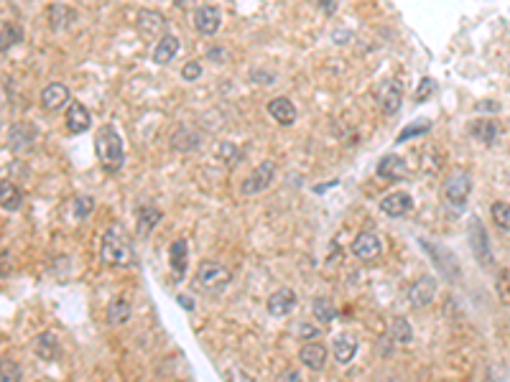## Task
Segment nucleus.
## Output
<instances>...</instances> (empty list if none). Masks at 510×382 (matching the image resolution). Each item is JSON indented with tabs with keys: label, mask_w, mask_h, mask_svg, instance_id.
<instances>
[{
	"label": "nucleus",
	"mask_w": 510,
	"mask_h": 382,
	"mask_svg": "<svg viewBox=\"0 0 510 382\" xmlns=\"http://www.w3.org/2000/svg\"><path fill=\"white\" fill-rule=\"evenodd\" d=\"M95 153L105 171L110 173L120 171L123 161H125V153H123V138L120 133L115 130V125L108 122V125H102L95 133Z\"/></svg>",
	"instance_id": "nucleus-1"
},
{
	"label": "nucleus",
	"mask_w": 510,
	"mask_h": 382,
	"mask_svg": "<svg viewBox=\"0 0 510 382\" xmlns=\"http://www.w3.org/2000/svg\"><path fill=\"white\" fill-rule=\"evenodd\" d=\"M102 262L110 267H128L133 265V245L128 240V235L123 232V227H110L105 235H102Z\"/></svg>",
	"instance_id": "nucleus-2"
},
{
	"label": "nucleus",
	"mask_w": 510,
	"mask_h": 382,
	"mask_svg": "<svg viewBox=\"0 0 510 382\" xmlns=\"http://www.w3.org/2000/svg\"><path fill=\"white\" fill-rule=\"evenodd\" d=\"M470 191H472V176L470 171H454L446 176V181L441 184V194H444L446 204L454 207V209H465L467 199H470Z\"/></svg>",
	"instance_id": "nucleus-3"
},
{
	"label": "nucleus",
	"mask_w": 510,
	"mask_h": 382,
	"mask_svg": "<svg viewBox=\"0 0 510 382\" xmlns=\"http://www.w3.org/2000/svg\"><path fill=\"white\" fill-rule=\"evenodd\" d=\"M276 178V163L273 161H263V163L255 166V171L250 173L245 181H242L240 191L245 194V197H253V194H263V191L268 189V186L273 184Z\"/></svg>",
	"instance_id": "nucleus-4"
},
{
	"label": "nucleus",
	"mask_w": 510,
	"mask_h": 382,
	"mask_svg": "<svg viewBox=\"0 0 510 382\" xmlns=\"http://www.w3.org/2000/svg\"><path fill=\"white\" fill-rule=\"evenodd\" d=\"M197 278L204 288H210V291H222L225 286L230 283V273L227 267L220 265L215 260H202L197 267Z\"/></svg>",
	"instance_id": "nucleus-5"
},
{
	"label": "nucleus",
	"mask_w": 510,
	"mask_h": 382,
	"mask_svg": "<svg viewBox=\"0 0 510 382\" xmlns=\"http://www.w3.org/2000/svg\"><path fill=\"white\" fill-rule=\"evenodd\" d=\"M421 248L426 250L429 253V257L434 260V265L439 267L441 273H444V278H449V280H457V275L462 273L459 270V265H457V260H454V255L449 253V250H444V248H439V245H431L429 240H421L419 242Z\"/></svg>",
	"instance_id": "nucleus-6"
},
{
	"label": "nucleus",
	"mask_w": 510,
	"mask_h": 382,
	"mask_svg": "<svg viewBox=\"0 0 510 382\" xmlns=\"http://www.w3.org/2000/svg\"><path fill=\"white\" fill-rule=\"evenodd\" d=\"M378 102L385 115H395L403 105V82L401 79H385L378 89Z\"/></svg>",
	"instance_id": "nucleus-7"
},
{
	"label": "nucleus",
	"mask_w": 510,
	"mask_h": 382,
	"mask_svg": "<svg viewBox=\"0 0 510 382\" xmlns=\"http://www.w3.org/2000/svg\"><path fill=\"white\" fill-rule=\"evenodd\" d=\"M470 245H472L475 257H477L482 265H492L490 240H487V232H484L482 222H480L477 216H472L470 219Z\"/></svg>",
	"instance_id": "nucleus-8"
},
{
	"label": "nucleus",
	"mask_w": 510,
	"mask_h": 382,
	"mask_svg": "<svg viewBox=\"0 0 510 382\" xmlns=\"http://www.w3.org/2000/svg\"><path fill=\"white\" fill-rule=\"evenodd\" d=\"M222 25V13L217 6H199L194 11V28H197L202 36H215Z\"/></svg>",
	"instance_id": "nucleus-9"
},
{
	"label": "nucleus",
	"mask_w": 510,
	"mask_h": 382,
	"mask_svg": "<svg viewBox=\"0 0 510 382\" xmlns=\"http://www.w3.org/2000/svg\"><path fill=\"white\" fill-rule=\"evenodd\" d=\"M382 253V245L380 240H378V235H373V232H360V235L355 237V242H352V255H355L357 260H378Z\"/></svg>",
	"instance_id": "nucleus-10"
},
{
	"label": "nucleus",
	"mask_w": 510,
	"mask_h": 382,
	"mask_svg": "<svg viewBox=\"0 0 510 382\" xmlns=\"http://www.w3.org/2000/svg\"><path fill=\"white\" fill-rule=\"evenodd\" d=\"M434 296H436V278H434V275H421L414 286H411V291H408V301H411L414 308L429 306L434 301Z\"/></svg>",
	"instance_id": "nucleus-11"
},
{
	"label": "nucleus",
	"mask_w": 510,
	"mask_h": 382,
	"mask_svg": "<svg viewBox=\"0 0 510 382\" xmlns=\"http://www.w3.org/2000/svg\"><path fill=\"white\" fill-rule=\"evenodd\" d=\"M135 25L143 36H166V18L164 13L153 11V8H143L138 11V18H135Z\"/></svg>",
	"instance_id": "nucleus-12"
},
{
	"label": "nucleus",
	"mask_w": 510,
	"mask_h": 382,
	"mask_svg": "<svg viewBox=\"0 0 510 382\" xmlns=\"http://www.w3.org/2000/svg\"><path fill=\"white\" fill-rule=\"evenodd\" d=\"M67 127H69V133L79 135V133H87L89 127H92V115L89 110L84 108L82 102L72 100L67 105Z\"/></svg>",
	"instance_id": "nucleus-13"
},
{
	"label": "nucleus",
	"mask_w": 510,
	"mask_h": 382,
	"mask_svg": "<svg viewBox=\"0 0 510 382\" xmlns=\"http://www.w3.org/2000/svg\"><path fill=\"white\" fill-rule=\"evenodd\" d=\"M380 212L385 216H393V219L406 216L408 212H414V199L408 197L406 191H393L380 202Z\"/></svg>",
	"instance_id": "nucleus-14"
},
{
	"label": "nucleus",
	"mask_w": 510,
	"mask_h": 382,
	"mask_svg": "<svg viewBox=\"0 0 510 382\" xmlns=\"http://www.w3.org/2000/svg\"><path fill=\"white\" fill-rule=\"evenodd\" d=\"M33 140H36V127L28 125V122H16V125H11V130H8V146L16 153L28 151V148L33 146Z\"/></svg>",
	"instance_id": "nucleus-15"
},
{
	"label": "nucleus",
	"mask_w": 510,
	"mask_h": 382,
	"mask_svg": "<svg viewBox=\"0 0 510 382\" xmlns=\"http://www.w3.org/2000/svg\"><path fill=\"white\" fill-rule=\"evenodd\" d=\"M293 306H296V293L291 288H278L266 301V308L271 316H288L293 311Z\"/></svg>",
	"instance_id": "nucleus-16"
},
{
	"label": "nucleus",
	"mask_w": 510,
	"mask_h": 382,
	"mask_svg": "<svg viewBox=\"0 0 510 382\" xmlns=\"http://www.w3.org/2000/svg\"><path fill=\"white\" fill-rule=\"evenodd\" d=\"M378 176L385 178V181H398V178H406L408 176L406 161L398 158L395 153L382 156V158L378 161Z\"/></svg>",
	"instance_id": "nucleus-17"
},
{
	"label": "nucleus",
	"mask_w": 510,
	"mask_h": 382,
	"mask_svg": "<svg viewBox=\"0 0 510 382\" xmlns=\"http://www.w3.org/2000/svg\"><path fill=\"white\" fill-rule=\"evenodd\" d=\"M69 102V89L62 82H51L41 89V108L44 110H59Z\"/></svg>",
	"instance_id": "nucleus-18"
},
{
	"label": "nucleus",
	"mask_w": 510,
	"mask_h": 382,
	"mask_svg": "<svg viewBox=\"0 0 510 382\" xmlns=\"http://www.w3.org/2000/svg\"><path fill=\"white\" fill-rule=\"evenodd\" d=\"M268 115L273 117L278 125H293L296 122V108L288 97H276L268 102Z\"/></svg>",
	"instance_id": "nucleus-19"
},
{
	"label": "nucleus",
	"mask_w": 510,
	"mask_h": 382,
	"mask_svg": "<svg viewBox=\"0 0 510 382\" xmlns=\"http://www.w3.org/2000/svg\"><path fill=\"white\" fill-rule=\"evenodd\" d=\"M301 364H306L309 369H324L327 364V347L319 342H306L299 352Z\"/></svg>",
	"instance_id": "nucleus-20"
},
{
	"label": "nucleus",
	"mask_w": 510,
	"mask_h": 382,
	"mask_svg": "<svg viewBox=\"0 0 510 382\" xmlns=\"http://www.w3.org/2000/svg\"><path fill=\"white\" fill-rule=\"evenodd\" d=\"M169 262H171L174 280L181 283V280L186 278V240L171 242V248H169Z\"/></svg>",
	"instance_id": "nucleus-21"
},
{
	"label": "nucleus",
	"mask_w": 510,
	"mask_h": 382,
	"mask_svg": "<svg viewBox=\"0 0 510 382\" xmlns=\"http://www.w3.org/2000/svg\"><path fill=\"white\" fill-rule=\"evenodd\" d=\"M178 38L174 36V33H166V36H161L159 38V44L153 46V62L156 64H169V62H174V57L178 54Z\"/></svg>",
	"instance_id": "nucleus-22"
},
{
	"label": "nucleus",
	"mask_w": 510,
	"mask_h": 382,
	"mask_svg": "<svg viewBox=\"0 0 510 382\" xmlns=\"http://www.w3.org/2000/svg\"><path fill=\"white\" fill-rule=\"evenodd\" d=\"M332 352H334L339 364L352 362V357L357 354V339L352 334H337L334 342H332Z\"/></svg>",
	"instance_id": "nucleus-23"
},
{
	"label": "nucleus",
	"mask_w": 510,
	"mask_h": 382,
	"mask_svg": "<svg viewBox=\"0 0 510 382\" xmlns=\"http://www.w3.org/2000/svg\"><path fill=\"white\" fill-rule=\"evenodd\" d=\"M199 143H202V138H199L197 130H189V127H178L176 133L171 135V148L178 153H191L197 151Z\"/></svg>",
	"instance_id": "nucleus-24"
},
{
	"label": "nucleus",
	"mask_w": 510,
	"mask_h": 382,
	"mask_svg": "<svg viewBox=\"0 0 510 382\" xmlns=\"http://www.w3.org/2000/svg\"><path fill=\"white\" fill-rule=\"evenodd\" d=\"M76 13L74 8L69 6H62V3H54V6L49 8V23L54 31H64V28H69L72 23H74Z\"/></svg>",
	"instance_id": "nucleus-25"
},
{
	"label": "nucleus",
	"mask_w": 510,
	"mask_h": 382,
	"mask_svg": "<svg viewBox=\"0 0 510 382\" xmlns=\"http://www.w3.org/2000/svg\"><path fill=\"white\" fill-rule=\"evenodd\" d=\"M161 212L156 207H140L138 209V222H135V235L146 237L148 232H153V227L161 222Z\"/></svg>",
	"instance_id": "nucleus-26"
},
{
	"label": "nucleus",
	"mask_w": 510,
	"mask_h": 382,
	"mask_svg": "<svg viewBox=\"0 0 510 382\" xmlns=\"http://www.w3.org/2000/svg\"><path fill=\"white\" fill-rule=\"evenodd\" d=\"M0 207H3V212H18L21 204H23V194L18 191V186L11 184V181H3L0 184Z\"/></svg>",
	"instance_id": "nucleus-27"
},
{
	"label": "nucleus",
	"mask_w": 510,
	"mask_h": 382,
	"mask_svg": "<svg viewBox=\"0 0 510 382\" xmlns=\"http://www.w3.org/2000/svg\"><path fill=\"white\" fill-rule=\"evenodd\" d=\"M472 135L477 140H482V143H487V146H492L497 140V135H500V125L492 120H480L477 125H472Z\"/></svg>",
	"instance_id": "nucleus-28"
},
{
	"label": "nucleus",
	"mask_w": 510,
	"mask_h": 382,
	"mask_svg": "<svg viewBox=\"0 0 510 382\" xmlns=\"http://www.w3.org/2000/svg\"><path fill=\"white\" fill-rule=\"evenodd\" d=\"M130 313H133V308H130V303H128V301H123V299L113 301V303L108 306V321L113 326L125 324L128 318H130Z\"/></svg>",
	"instance_id": "nucleus-29"
},
{
	"label": "nucleus",
	"mask_w": 510,
	"mask_h": 382,
	"mask_svg": "<svg viewBox=\"0 0 510 382\" xmlns=\"http://www.w3.org/2000/svg\"><path fill=\"white\" fill-rule=\"evenodd\" d=\"M390 339L393 342H398V344H408L411 339H414V329H411V324H408L406 318L403 316H398V318H393L390 321Z\"/></svg>",
	"instance_id": "nucleus-30"
},
{
	"label": "nucleus",
	"mask_w": 510,
	"mask_h": 382,
	"mask_svg": "<svg viewBox=\"0 0 510 382\" xmlns=\"http://www.w3.org/2000/svg\"><path fill=\"white\" fill-rule=\"evenodd\" d=\"M36 352H38V357H44V359H57V354H59L57 337H54L51 331L41 334V337H38V342H36Z\"/></svg>",
	"instance_id": "nucleus-31"
},
{
	"label": "nucleus",
	"mask_w": 510,
	"mask_h": 382,
	"mask_svg": "<svg viewBox=\"0 0 510 382\" xmlns=\"http://www.w3.org/2000/svg\"><path fill=\"white\" fill-rule=\"evenodd\" d=\"M314 316L319 318V321H322V324H329L332 318L337 316V306L332 303L329 299H324V296H322V299H317L314 301Z\"/></svg>",
	"instance_id": "nucleus-32"
},
{
	"label": "nucleus",
	"mask_w": 510,
	"mask_h": 382,
	"mask_svg": "<svg viewBox=\"0 0 510 382\" xmlns=\"http://www.w3.org/2000/svg\"><path fill=\"white\" fill-rule=\"evenodd\" d=\"M431 130V120H414L408 122L406 127H403V133H398V138H395V143H406V140L416 138V135H424Z\"/></svg>",
	"instance_id": "nucleus-33"
},
{
	"label": "nucleus",
	"mask_w": 510,
	"mask_h": 382,
	"mask_svg": "<svg viewBox=\"0 0 510 382\" xmlns=\"http://www.w3.org/2000/svg\"><path fill=\"white\" fill-rule=\"evenodd\" d=\"M490 214H492V219H495L497 227L510 232V204L508 202H495L492 204Z\"/></svg>",
	"instance_id": "nucleus-34"
},
{
	"label": "nucleus",
	"mask_w": 510,
	"mask_h": 382,
	"mask_svg": "<svg viewBox=\"0 0 510 382\" xmlns=\"http://www.w3.org/2000/svg\"><path fill=\"white\" fill-rule=\"evenodd\" d=\"M23 38V31H21L18 25H13V23H3V51H8L11 46H16Z\"/></svg>",
	"instance_id": "nucleus-35"
},
{
	"label": "nucleus",
	"mask_w": 510,
	"mask_h": 382,
	"mask_svg": "<svg viewBox=\"0 0 510 382\" xmlns=\"http://www.w3.org/2000/svg\"><path fill=\"white\" fill-rule=\"evenodd\" d=\"M436 92V82H434L431 76H424L419 82V89H416V95H414V100H416V105H421V102H426L429 97Z\"/></svg>",
	"instance_id": "nucleus-36"
},
{
	"label": "nucleus",
	"mask_w": 510,
	"mask_h": 382,
	"mask_svg": "<svg viewBox=\"0 0 510 382\" xmlns=\"http://www.w3.org/2000/svg\"><path fill=\"white\" fill-rule=\"evenodd\" d=\"M293 334L299 339H304V342H317V337L322 334L319 331V326H314V324H306V321H301V324H296L293 326Z\"/></svg>",
	"instance_id": "nucleus-37"
},
{
	"label": "nucleus",
	"mask_w": 510,
	"mask_h": 382,
	"mask_svg": "<svg viewBox=\"0 0 510 382\" xmlns=\"http://www.w3.org/2000/svg\"><path fill=\"white\" fill-rule=\"evenodd\" d=\"M92 209H95V202H92V197H84V194L74 197V214L79 216V219L89 216V212H92Z\"/></svg>",
	"instance_id": "nucleus-38"
},
{
	"label": "nucleus",
	"mask_w": 510,
	"mask_h": 382,
	"mask_svg": "<svg viewBox=\"0 0 510 382\" xmlns=\"http://www.w3.org/2000/svg\"><path fill=\"white\" fill-rule=\"evenodd\" d=\"M199 76H202V64L199 62H186L181 66V79H186V82H197Z\"/></svg>",
	"instance_id": "nucleus-39"
},
{
	"label": "nucleus",
	"mask_w": 510,
	"mask_h": 382,
	"mask_svg": "<svg viewBox=\"0 0 510 382\" xmlns=\"http://www.w3.org/2000/svg\"><path fill=\"white\" fill-rule=\"evenodd\" d=\"M21 380V369L16 362L11 359H3V382H18Z\"/></svg>",
	"instance_id": "nucleus-40"
},
{
	"label": "nucleus",
	"mask_w": 510,
	"mask_h": 382,
	"mask_svg": "<svg viewBox=\"0 0 510 382\" xmlns=\"http://www.w3.org/2000/svg\"><path fill=\"white\" fill-rule=\"evenodd\" d=\"M225 380L227 382H255L250 375H245L242 369H237V367H232V369H227V375H225Z\"/></svg>",
	"instance_id": "nucleus-41"
},
{
	"label": "nucleus",
	"mask_w": 510,
	"mask_h": 382,
	"mask_svg": "<svg viewBox=\"0 0 510 382\" xmlns=\"http://www.w3.org/2000/svg\"><path fill=\"white\" fill-rule=\"evenodd\" d=\"M314 6H322V11L327 13V16H334V11H337V3L334 0H312Z\"/></svg>",
	"instance_id": "nucleus-42"
},
{
	"label": "nucleus",
	"mask_w": 510,
	"mask_h": 382,
	"mask_svg": "<svg viewBox=\"0 0 510 382\" xmlns=\"http://www.w3.org/2000/svg\"><path fill=\"white\" fill-rule=\"evenodd\" d=\"M276 382H301V377H299V372L286 369V372H280V375L276 377Z\"/></svg>",
	"instance_id": "nucleus-43"
},
{
	"label": "nucleus",
	"mask_w": 510,
	"mask_h": 382,
	"mask_svg": "<svg viewBox=\"0 0 510 382\" xmlns=\"http://www.w3.org/2000/svg\"><path fill=\"white\" fill-rule=\"evenodd\" d=\"M250 79H253V82H273L276 76L273 74H266V71H250Z\"/></svg>",
	"instance_id": "nucleus-44"
},
{
	"label": "nucleus",
	"mask_w": 510,
	"mask_h": 382,
	"mask_svg": "<svg viewBox=\"0 0 510 382\" xmlns=\"http://www.w3.org/2000/svg\"><path fill=\"white\" fill-rule=\"evenodd\" d=\"M477 110H482V112H495V110H500V105H497V102H477Z\"/></svg>",
	"instance_id": "nucleus-45"
},
{
	"label": "nucleus",
	"mask_w": 510,
	"mask_h": 382,
	"mask_svg": "<svg viewBox=\"0 0 510 382\" xmlns=\"http://www.w3.org/2000/svg\"><path fill=\"white\" fill-rule=\"evenodd\" d=\"M207 57H210L212 62H215V59L220 62V59H222V46H212V49L207 51Z\"/></svg>",
	"instance_id": "nucleus-46"
},
{
	"label": "nucleus",
	"mask_w": 510,
	"mask_h": 382,
	"mask_svg": "<svg viewBox=\"0 0 510 382\" xmlns=\"http://www.w3.org/2000/svg\"><path fill=\"white\" fill-rule=\"evenodd\" d=\"M194 3H197V0H174V6L181 8V11H189V8H194Z\"/></svg>",
	"instance_id": "nucleus-47"
},
{
	"label": "nucleus",
	"mask_w": 510,
	"mask_h": 382,
	"mask_svg": "<svg viewBox=\"0 0 510 382\" xmlns=\"http://www.w3.org/2000/svg\"><path fill=\"white\" fill-rule=\"evenodd\" d=\"M178 303L184 306L186 311H194V301H189V299H186V296H178Z\"/></svg>",
	"instance_id": "nucleus-48"
},
{
	"label": "nucleus",
	"mask_w": 510,
	"mask_h": 382,
	"mask_svg": "<svg viewBox=\"0 0 510 382\" xmlns=\"http://www.w3.org/2000/svg\"><path fill=\"white\" fill-rule=\"evenodd\" d=\"M334 41H337V44H344V41H347V38H350V31H339V33H334Z\"/></svg>",
	"instance_id": "nucleus-49"
}]
</instances>
